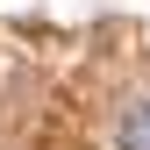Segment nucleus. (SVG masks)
<instances>
[{
	"mask_svg": "<svg viewBox=\"0 0 150 150\" xmlns=\"http://www.w3.org/2000/svg\"><path fill=\"white\" fill-rule=\"evenodd\" d=\"M115 150H150V100L122 107V122H115Z\"/></svg>",
	"mask_w": 150,
	"mask_h": 150,
	"instance_id": "f257e3e1",
	"label": "nucleus"
}]
</instances>
